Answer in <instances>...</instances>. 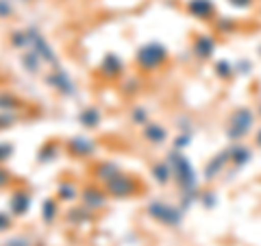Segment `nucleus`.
<instances>
[{
    "label": "nucleus",
    "instance_id": "c85d7f7f",
    "mask_svg": "<svg viewBox=\"0 0 261 246\" xmlns=\"http://www.w3.org/2000/svg\"><path fill=\"white\" fill-rule=\"evenodd\" d=\"M216 75L220 77V79H224V81H228L233 75H235V65H231L228 61H216Z\"/></svg>",
    "mask_w": 261,
    "mask_h": 246
},
{
    "label": "nucleus",
    "instance_id": "0eeeda50",
    "mask_svg": "<svg viewBox=\"0 0 261 246\" xmlns=\"http://www.w3.org/2000/svg\"><path fill=\"white\" fill-rule=\"evenodd\" d=\"M29 31H31V48L42 57L44 65H53V68H57V65H59V57H57L55 48L48 44V39L42 35V31L35 29V27H29Z\"/></svg>",
    "mask_w": 261,
    "mask_h": 246
},
{
    "label": "nucleus",
    "instance_id": "4be33fe9",
    "mask_svg": "<svg viewBox=\"0 0 261 246\" xmlns=\"http://www.w3.org/2000/svg\"><path fill=\"white\" fill-rule=\"evenodd\" d=\"M61 214V201L57 196H50V199H44L42 203V220L44 225H53Z\"/></svg>",
    "mask_w": 261,
    "mask_h": 246
},
{
    "label": "nucleus",
    "instance_id": "6e6552de",
    "mask_svg": "<svg viewBox=\"0 0 261 246\" xmlns=\"http://www.w3.org/2000/svg\"><path fill=\"white\" fill-rule=\"evenodd\" d=\"M44 81L48 85H50L57 94H61L65 98H70V96H74L76 94V85H74V81H72L68 77V72H65L61 65H57V68H53L48 75L44 77Z\"/></svg>",
    "mask_w": 261,
    "mask_h": 246
},
{
    "label": "nucleus",
    "instance_id": "a211bd4d",
    "mask_svg": "<svg viewBox=\"0 0 261 246\" xmlns=\"http://www.w3.org/2000/svg\"><path fill=\"white\" fill-rule=\"evenodd\" d=\"M150 177H152L159 185H168V183L174 179V175H172V166H170V161H168V159L152 161V163H150Z\"/></svg>",
    "mask_w": 261,
    "mask_h": 246
},
{
    "label": "nucleus",
    "instance_id": "c9c22d12",
    "mask_svg": "<svg viewBox=\"0 0 261 246\" xmlns=\"http://www.w3.org/2000/svg\"><path fill=\"white\" fill-rule=\"evenodd\" d=\"M226 3L231 7H235V9H250L255 0H226Z\"/></svg>",
    "mask_w": 261,
    "mask_h": 246
},
{
    "label": "nucleus",
    "instance_id": "f3484780",
    "mask_svg": "<svg viewBox=\"0 0 261 246\" xmlns=\"http://www.w3.org/2000/svg\"><path fill=\"white\" fill-rule=\"evenodd\" d=\"M61 151H63V144L59 142V139H48V142H44L42 146H39L37 163H53L61 155Z\"/></svg>",
    "mask_w": 261,
    "mask_h": 246
},
{
    "label": "nucleus",
    "instance_id": "20e7f679",
    "mask_svg": "<svg viewBox=\"0 0 261 246\" xmlns=\"http://www.w3.org/2000/svg\"><path fill=\"white\" fill-rule=\"evenodd\" d=\"M252 122H255V113L248 107H240L231 113L228 118V127H226V137L231 142H240L244 135H248V131L252 129Z\"/></svg>",
    "mask_w": 261,
    "mask_h": 246
},
{
    "label": "nucleus",
    "instance_id": "b1692460",
    "mask_svg": "<svg viewBox=\"0 0 261 246\" xmlns=\"http://www.w3.org/2000/svg\"><path fill=\"white\" fill-rule=\"evenodd\" d=\"M9 44L15 51H29L31 48V31L29 29H18L9 33Z\"/></svg>",
    "mask_w": 261,
    "mask_h": 246
},
{
    "label": "nucleus",
    "instance_id": "ddd939ff",
    "mask_svg": "<svg viewBox=\"0 0 261 246\" xmlns=\"http://www.w3.org/2000/svg\"><path fill=\"white\" fill-rule=\"evenodd\" d=\"M185 9H187V13L198 20H211L216 15L214 0H187Z\"/></svg>",
    "mask_w": 261,
    "mask_h": 246
},
{
    "label": "nucleus",
    "instance_id": "9d476101",
    "mask_svg": "<svg viewBox=\"0 0 261 246\" xmlns=\"http://www.w3.org/2000/svg\"><path fill=\"white\" fill-rule=\"evenodd\" d=\"M31 209V192L27 187H13L9 194V214L13 218L27 216Z\"/></svg>",
    "mask_w": 261,
    "mask_h": 246
},
{
    "label": "nucleus",
    "instance_id": "393cba45",
    "mask_svg": "<svg viewBox=\"0 0 261 246\" xmlns=\"http://www.w3.org/2000/svg\"><path fill=\"white\" fill-rule=\"evenodd\" d=\"M228 159H231V163H235V166H244V163H248L252 159V153L248 146L235 142L233 149H228Z\"/></svg>",
    "mask_w": 261,
    "mask_h": 246
},
{
    "label": "nucleus",
    "instance_id": "dca6fc26",
    "mask_svg": "<svg viewBox=\"0 0 261 246\" xmlns=\"http://www.w3.org/2000/svg\"><path fill=\"white\" fill-rule=\"evenodd\" d=\"M57 199L61 203H76L79 196H81V187L72 181V179H61L59 183H57Z\"/></svg>",
    "mask_w": 261,
    "mask_h": 246
},
{
    "label": "nucleus",
    "instance_id": "9b49d317",
    "mask_svg": "<svg viewBox=\"0 0 261 246\" xmlns=\"http://www.w3.org/2000/svg\"><path fill=\"white\" fill-rule=\"evenodd\" d=\"M89 172H92V179H94V183H100V185H105L107 181H111L113 177L118 175V172H122L120 170V166L116 161H111V159H98L92 168H89Z\"/></svg>",
    "mask_w": 261,
    "mask_h": 246
},
{
    "label": "nucleus",
    "instance_id": "423d86ee",
    "mask_svg": "<svg viewBox=\"0 0 261 246\" xmlns=\"http://www.w3.org/2000/svg\"><path fill=\"white\" fill-rule=\"evenodd\" d=\"M79 201L83 203L87 209H92L94 214H96V211H100V209L107 207L109 196H107V192H105L102 185H98V183H87V185L81 187Z\"/></svg>",
    "mask_w": 261,
    "mask_h": 246
},
{
    "label": "nucleus",
    "instance_id": "f257e3e1",
    "mask_svg": "<svg viewBox=\"0 0 261 246\" xmlns=\"http://www.w3.org/2000/svg\"><path fill=\"white\" fill-rule=\"evenodd\" d=\"M105 192H107L109 199L116 201H124V199H133L142 192V181L135 175H128V172H118L116 177L102 185Z\"/></svg>",
    "mask_w": 261,
    "mask_h": 246
},
{
    "label": "nucleus",
    "instance_id": "2f4dec72",
    "mask_svg": "<svg viewBox=\"0 0 261 246\" xmlns=\"http://www.w3.org/2000/svg\"><path fill=\"white\" fill-rule=\"evenodd\" d=\"M11 157H13V144L0 142V166H3L5 161H9Z\"/></svg>",
    "mask_w": 261,
    "mask_h": 246
},
{
    "label": "nucleus",
    "instance_id": "1a4fd4ad",
    "mask_svg": "<svg viewBox=\"0 0 261 246\" xmlns=\"http://www.w3.org/2000/svg\"><path fill=\"white\" fill-rule=\"evenodd\" d=\"M96 75L102 81H116V79H120L122 75H124V63H122V59L116 53H107L102 57V61L98 63Z\"/></svg>",
    "mask_w": 261,
    "mask_h": 246
},
{
    "label": "nucleus",
    "instance_id": "f704fd0d",
    "mask_svg": "<svg viewBox=\"0 0 261 246\" xmlns=\"http://www.w3.org/2000/svg\"><path fill=\"white\" fill-rule=\"evenodd\" d=\"M187 144H190V133H181V135H176V139H174V151H183Z\"/></svg>",
    "mask_w": 261,
    "mask_h": 246
},
{
    "label": "nucleus",
    "instance_id": "6ab92c4d",
    "mask_svg": "<svg viewBox=\"0 0 261 246\" xmlns=\"http://www.w3.org/2000/svg\"><path fill=\"white\" fill-rule=\"evenodd\" d=\"M194 53H196V57H200V59H209V57L216 53V37L207 35V33L196 35V39H194Z\"/></svg>",
    "mask_w": 261,
    "mask_h": 246
},
{
    "label": "nucleus",
    "instance_id": "5701e85b",
    "mask_svg": "<svg viewBox=\"0 0 261 246\" xmlns=\"http://www.w3.org/2000/svg\"><path fill=\"white\" fill-rule=\"evenodd\" d=\"M24 103L9 89H0V111H22Z\"/></svg>",
    "mask_w": 261,
    "mask_h": 246
},
{
    "label": "nucleus",
    "instance_id": "7c9ffc66",
    "mask_svg": "<svg viewBox=\"0 0 261 246\" xmlns=\"http://www.w3.org/2000/svg\"><path fill=\"white\" fill-rule=\"evenodd\" d=\"M15 183V179H13V175L7 168H3L0 166V190H7V187H11Z\"/></svg>",
    "mask_w": 261,
    "mask_h": 246
},
{
    "label": "nucleus",
    "instance_id": "bb28decb",
    "mask_svg": "<svg viewBox=\"0 0 261 246\" xmlns=\"http://www.w3.org/2000/svg\"><path fill=\"white\" fill-rule=\"evenodd\" d=\"M140 87H142V81L140 79H137V77H126L120 83V92L124 94V96H135L137 92H140Z\"/></svg>",
    "mask_w": 261,
    "mask_h": 246
},
{
    "label": "nucleus",
    "instance_id": "cd10ccee",
    "mask_svg": "<svg viewBox=\"0 0 261 246\" xmlns=\"http://www.w3.org/2000/svg\"><path fill=\"white\" fill-rule=\"evenodd\" d=\"M20 122V111H0V131H7Z\"/></svg>",
    "mask_w": 261,
    "mask_h": 246
},
{
    "label": "nucleus",
    "instance_id": "72a5a7b5",
    "mask_svg": "<svg viewBox=\"0 0 261 246\" xmlns=\"http://www.w3.org/2000/svg\"><path fill=\"white\" fill-rule=\"evenodd\" d=\"M11 227H13V216L9 211H0V233L9 231Z\"/></svg>",
    "mask_w": 261,
    "mask_h": 246
},
{
    "label": "nucleus",
    "instance_id": "f8f14e48",
    "mask_svg": "<svg viewBox=\"0 0 261 246\" xmlns=\"http://www.w3.org/2000/svg\"><path fill=\"white\" fill-rule=\"evenodd\" d=\"M142 137H144L148 144H152V146H161V144L168 142V129L163 127L161 122L150 120L148 125L142 127Z\"/></svg>",
    "mask_w": 261,
    "mask_h": 246
},
{
    "label": "nucleus",
    "instance_id": "4468645a",
    "mask_svg": "<svg viewBox=\"0 0 261 246\" xmlns=\"http://www.w3.org/2000/svg\"><path fill=\"white\" fill-rule=\"evenodd\" d=\"M100 122H102V111L96 105H87V107L79 111V125L87 131H96L100 127Z\"/></svg>",
    "mask_w": 261,
    "mask_h": 246
},
{
    "label": "nucleus",
    "instance_id": "e433bc0d",
    "mask_svg": "<svg viewBox=\"0 0 261 246\" xmlns=\"http://www.w3.org/2000/svg\"><path fill=\"white\" fill-rule=\"evenodd\" d=\"M5 246H31V242L27 240V237H13V240H9Z\"/></svg>",
    "mask_w": 261,
    "mask_h": 246
},
{
    "label": "nucleus",
    "instance_id": "aec40b11",
    "mask_svg": "<svg viewBox=\"0 0 261 246\" xmlns=\"http://www.w3.org/2000/svg\"><path fill=\"white\" fill-rule=\"evenodd\" d=\"M20 63H22V68H24V72H29V75H39L42 72V57H39L33 48H29V51H22L20 53Z\"/></svg>",
    "mask_w": 261,
    "mask_h": 246
},
{
    "label": "nucleus",
    "instance_id": "7ed1b4c3",
    "mask_svg": "<svg viewBox=\"0 0 261 246\" xmlns=\"http://www.w3.org/2000/svg\"><path fill=\"white\" fill-rule=\"evenodd\" d=\"M146 214H148L154 223L166 225V227H176L183 220L181 207H174V205H168L163 201H150L146 205Z\"/></svg>",
    "mask_w": 261,
    "mask_h": 246
},
{
    "label": "nucleus",
    "instance_id": "412c9836",
    "mask_svg": "<svg viewBox=\"0 0 261 246\" xmlns=\"http://www.w3.org/2000/svg\"><path fill=\"white\" fill-rule=\"evenodd\" d=\"M228 161H231V159H228V151L216 155V157H211L209 163L205 166V181H214L220 172L224 170V166H226Z\"/></svg>",
    "mask_w": 261,
    "mask_h": 246
},
{
    "label": "nucleus",
    "instance_id": "c756f323",
    "mask_svg": "<svg viewBox=\"0 0 261 246\" xmlns=\"http://www.w3.org/2000/svg\"><path fill=\"white\" fill-rule=\"evenodd\" d=\"M13 13H15V9H13V3H11V0H0V20L13 18Z\"/></svg>",
    "mask_w": 261,
    "mask_h": 246
},
{
    "label": "nucleus",
    "instance_id": "a878e982",
    "mask_svg": "<svg viewBox=\"0 0 261 246\" xmlns=\"http://www.w3.org/2000/svg\"><path fill=\"white\" fill-rule=\"evenodd\" d=\"M128 122L133 127H144L150 122V113L148 109L144 107V105H133V107L128 109Z\"/></svg>",
    "mask_w": 261,
    "mask_h": 246
},
{
    "label": "nucleus",
    "instance_id": "2eb2a0df",
    "mask_svg": "<svg viewBox=\"0 0 261 246\" xmlns=\"http://www.w3.org/2000/svg\"><path fill=\"white\" fill-rule=\"evenodd\" d=\"M94 216H96L94 211L87 209L83 203L74 205V207H70L68 211H65V220H68V225H72V227H83L87 223H92Z\"/></svg>",
    "mask_w": 261,
    "mask_h": 246
},
{
    "label": "nucleus",
    "instance_id": "f03ea898",
    "mask_svg": "<svg viewBox=\"0 0 261 246\" xmlns=\"http://www.w3.org/2000/svg\"><path fill=\"white\" fill-rule=\"evenodd\" d=\"M166 61H168V48L159 42L144 44L135 53V65L142 72H157Z\"/></svg>",
    "mask_w": 261,
    "mask_h": 246
},
{
    "label": "nucleus",
    "instance_id": "4c0bfd02",
    "mask_svg": "<svg viewBox=\"0 0 261 246\" xmlns=\"http://www.w3.org/2000/svg\"><path fill=\"white\" fill-rule=\"evenodd\" d=\"M255 144H257V146H261V131H259L257 137H255Z\"/></svg>",
    "mask_w": 261,
    "mask_h": 246
},
{
    "label": "nucleus",
    "instance_id": "39448f33",
    "mask_svg": "<svg viewBox=\"0 0 261 246\" xmlns=\"http://www.w3.org/2000/svg\"><path fill=\"white\" fill-rule=\"evenodd\" d=\"M63 151L74 159H87L98 153V144L87 135H72L63 142Z\"/></svg>",
    "mask_w": 261,
    "mask_h": 246
},
{
    "label": "nucleus",
    "instance_id": "473e14b6",
    "mask_svg": "<svg viewBox=\"0 0 261 246\" xmlns=\"http://www.w3.org/2000/svg\"><path fill=\"white\" fill-rule=\"evenodd\" d=\"M216 29H218L220 33H228V31L235 29V22H233L231 18H226V15H222V18L216 20Z\"/></svg>",
    "mask_w": 261,
    "mask_h": 246
}]
</instances>
